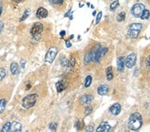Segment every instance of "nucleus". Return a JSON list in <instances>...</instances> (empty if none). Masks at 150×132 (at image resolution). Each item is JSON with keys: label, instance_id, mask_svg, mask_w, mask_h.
Listing matches in <instances>:
<instances>
[{"label": "nucleus", "instance_id": "nucleus-34", "mask_svg": "<svg viewBox=\"0 0 150 132\" xmlns=\"http://www.w3.org/2000/svg\"><path fill=\"white\" fill-rule=\"evenodd\" d=\"M75 64V59L74 57H72L71 59V60L69 61V66L74 67Z\"/></svg>", "mask_w": 150, "mask_h": 132}, {"label": "nucleus", "instance_id": "nucleus-31", "mask_svg": "<svg viewBox=\"0 0 150 132\" xmlns=\"http://www.w3.org/2000/svg\"><path fill=\"white\" fill-rule=\"evenodd\" d=\"M57 128H58V124L55 122L49 124V129L52 131H55L57 129Z\"/></svg>", "mask_w": 150, "mask_h": 132}, {"label": "nucleus", "instance_id": "nucleus-22", "mask_svg": "<svg viewBox=\"0 0 150 132\" xmlns=\"http://www.w3.org/2000/svg\"><path fill=\"white\" fill-rule=\"evenodd\" d=\"M30 13H31V11H30V9H27V10H25V12H24V14H23L22 17L20 19V21H25V19H27V18H28V17L30 16Z\"/></svg>", "mask_w": 150, "mask_h": 132}, {"label": "nucleus", "instance_id": "nucleus-20", "mask_svg": "<svg viewBox=\"0 0 150 132\" xmlns=\"http://www.w3.org/2000/svg\"><path fill=\"white\" fill-rule=\"evenodd\" d=\"M149 16H150L149 11L148 9H145L144 10H143V13H142V14H141L140 18H141V19H143V20H146V19H149Z\"/></svg>", "mask_w": 150, "mask_h": 132}, {"label": "nucleus", "instance_id": "nucleus-39", "mask_svg": "<svg viewBox=\"0 0 150 132\" xmlns=\"http://www.w3.org/2000/svg\"><path fill=\"white\" fill-rule=\"evenodd\" d=\"M59 35L62 37H63L65 35V31H62L60 33H59Z\"/></svg>", "mask_w": 150, "mask_h": 132}, {"label": "nucleus", "instance_id": "nucleus-40", "mask_svg": "<svg viewBox=\"0 0 150 132\" xmlns=\"http://www.w3.org/2000/svg\"><path fill=\"white\" fill-rule=\"evenodd\" d=\"M24 0H14V2H17V3H19V2H23Z\"/></svg>", "mask_w": 150, "mask_h": 132}, {"label": "nucleus", "instance_id": "nucleus-12", "mask_svg": "<svg viewBox=\"0 0 150 132\" xmlns=\"http://www.w3.org/2000/svg\"><path fill=\"white\" fill-rule=\"evenodd\" d=\"M121 107L120 104L119 103H115L113 104L112 107L109 109V112L113 116H118L121 112Z\"/></svg>", "mask_w": 150, "mask_h": 132}, {"label": "nucleus", "instance_id": "nucleus-26", "mask_svg": "<svg viewBox=\"0 0 150 132\" xmlns=\"http://www.w3.org/2000/svg\"><path fill=\"white\" fill-rule=\"evenodd\" d=\"M91 81H92V78H91V75H88V76H87V78H85V87H90V85L91 84Z\"/></svg>", "mask_w": 150, "mask_h": 132}, {"label": "nucleus", "instance_id": "nucleus-2", "mask_svg": "<svg viewBox=\"0 0 150 132\" xmlns=\"http://www.w3.org/2000/svg\"><path fill=\"white\" fill-rule=\"evenodd\" d=\"M38 95L37 94H32L24 97L21 101V106L25 109H30L35 106L36 103Z\"/></svg>", "mask_w": 150, "mask_h": 132}, {"label": "nucleus", "instance_id": "nucleus-29", "mask_svg": "<svg viewBox=\"0 0 150 132\" xmlns=\"http://www.w3.org/2000/svg\"><path fill=\"white\" fill-rule=\"evenodd\" d=\"M6 75V71L3 68H0V81L3 80Z\"/></svg>", "mask_w": 150, "mask_h": 132}, {"label": "nucleus", "instance_id": "nucleus-7", "mask_svg": "<svg viewBox=\"0 0 150 132\" xmlns=\"http://www.w3.org/2000/svg\"><path fill=\"white\" fill-rule=\"evenodd\" d=\"M136 59H137V56L135 53H130L127 56L125 61V64L127 68L129 69H131L135 65L136 63Z\"/></svg>", "mask_w": 150, "mask_h": 132}, {"label": "nucleus", "instance_id": "nucleus-33", "mask_svg": "<svg viewBox=\"0 0 150 132\" xmlns=\"http://www.w3.org/2000/svg\"><path fill=\"white\" fill-rule=\"evenodd\" d=\"M146 67H147V69H150V55L147 57V58L146 59Z\"/></svg>", "mask_w": 150, "mask_h": 132}, {"label": "nucleus", "instance_id": "nucleus-5", "mask_svg": "<svg viewBox=\"0 0 150 132\" xmlns=\"http://www.w3.org/2000/svg\"><path fill=\"white\" fill-rule=\"evenodd\" d=\"M58 53V49L55 46H52L48 50V51L46 53V57H45V60L47 63H52L54 61L56 56Z\"/></svg>", "mask_w": 150, "mask_h": 132}, {"label": "nucleus", "instance_id": "nucleus-13", "mask_svg": "<svg viewBox=\"0 0 150 132\" xmlns=\"http://www.w3.org/2000/svg\"><path fill=\"white\" fill-rule=\"evenodd\" d=\"M22 130V125L18 122H13L11 125L10 131L12 132H19Z\"/></svg>", "mask_w": 150, "mask_h": 132}, {"label": "nucleus", "instance_id": "nucleus-3", "mask_svg": "<svg viewBox=\"0 0 150 132\" xmlns=\"http://www.w3.org/2000/svg\"><path fill=\"white\" fill-rule=\"evenodd\" d=\"M108 51V49L105 47H103L101 46L100 45H97L96 46L93 50H92L93 54V61L95 62H99L100 59L102 56H103Z\"/></svg>", "mask_w": 150, "mask_h": 132}, {"label": "nucleus", "instance_id": "nucleus-37", "mask_svg": "<svg viewBox=\"0 0 150 132\" xmlns=\"http://www.w3.org/2000/svg\"><path fill=\"white\" fill-rule=\"evenodd\" d=\"M86 131H93V128L92 126H88L86 129H85Z\"/></svg>", "mask_w": 150, "mask_h": 132}, {"label": "nucleus", "instance_id": "nucleus-1", "mask_svg": "<svg viewBox=\"0 0 150 132\" xmlns=\"http://www.w3.org/2000/svg\"><path fill=\"white\" fill-rule=\"evenodd\" d=\"M142 117L138 112H135L130 116L128 120V128L130 130L137 131L142 125Z\"/></svg>", "mask_w": 150, "mask_h": 132}, {"label": "nucleus", "instance_id": "nucleus-25", "mask_svg": "<svg viewBox=\"0 0 150 132\" xmlns=\"http://www.w3.org/2000/svg\"><path fill=\"white\" fill-rule=\"evenodd\" d=\"M118 6H119V1L118 0H115L110 5V7H110V10L112 12H114Z\"/></svg>", "mask_w": 150, "mask_h": 132}, {"label": "nucleus", "instance_id": "nucleus-23", "mask_svg": "<svg viewBox=\"0 0 150 132\" xmlns=\"http://www.w3.org/2000/svg\"><path fill=\"white\" fill-rule=\"evenodd\" d=\"M116 19H117V21H119V22L124 21L125 20V12H121V13H119V14L118 15V16H117Z\"/></svg>", "mask_w": 150, "mask_h": 132}, {"label": "nucleus", "instance_id": "nucleus-4", "mask_svg": "<svg viewBox=\"0 0 150 132\" xmlns=\"http://www.w3.org/2000/svg\"><path fill=\"white\" fill-rule=\"evenodd\" d=\"M142 28V25L138 23H134L131 24L129 26L127 31L128 36L131 38H136L140 34V31Z\"/></svg>", "mask_w": 150, "mask_h": 132}, {"label": "nucleus", "instance_id": "nucleus-19", "mask_svg": "<svg viewBox=\"0 0 150 132\" xmlns=\"http://www.w3.org/2000/svg\"><path fill=\"white\" fill-rule=\"evenodd\" d=\"M106 75H107V79L109 81L112 80L113 78V69H112V67L109 66L106 69Z\"/></svg>", "mask_w": 150, "mask_h": 132}, {"label": "nucleus", "instance_id": "nucleus-21", "mask_svg": "<svg viewBox=\"0 0 150 132\" xmlns=\"http://www.w3.org/2000/svg\"><path fill=\"white\" fill-rule=\"evenodd\" d=\"M6 100L5 99H2V100H0V113H2L4 112Z\"/></svg>", "mask_w": 150, "mask_h": 132}, {"label": "nucleus", "instance_id": "nucleus-11", "mask_svg": "<svg viewBox=\"0 0 150 132\" xmlns=\"http://www.w3.org/2000/svg\"><path fill=\"white\" fill-rule=\"evenodd\" d=\"M48 15V12L44 7H40L36 12V16L39 19L46 18Z\"/></svg>", "mask_w": 150, "mask_h": 132}, {"label": "nucleus", "instance_id": "nucleus-9", "mask_svg": "<svg viewBox=\"0 0 150 132\" xmlns=\"http://www.w3.org/2000/svg\"><path fill=\"white\" fill-rule=\"evenodd\" d=\"M93 100V97L91 95L85 94L80 97V103L83 106L84 105H89Z\"/></svg>", "mask_w": 150, "mask_h": 132}, {"label": "nucleus", "instance_id": "nucleus-17", "mask_svg": "<svg viewBox=\"0 0 150 132\" xmlns=\"http://www.w3.org/2000/svg\"><path fill=\"white\" fill-rule=\"evenodd\" d=\"M10 70L13 75H18L19 73V65L16 62H13L10 65Z\"/></svg>", "mask_w": 150, "mask_h": 132}, {"label": "nucleus", "instance_id": "nucleus-42", "mask_svg": "<svg viewBox=\"0 0 150 132\" xmlns=\"http://www.w3.org/2000/svg\"><path fill=\"white\" fill-rule=\"evenodd\" d=\"M95 13H96V12H94L93 13V15H95Z\"/></svg>", "mask_w": 150, "mask_h": 132}, {"label": "nucleus", "instance_id": "nucleus-30", "mask_svg": "<svg viewBox=\"0 0 150 132\" xmlns=\"http://www.w3.org/2000/svg\"><path fill=\"white\" fill-rule=\"evenodd\" d=\"M49 2L53 5H62L63 0H49Z\"/></svg>", "mask_w": 150, "mask_h": 132}, {"label": "nucleus", "instance_id": "nucleus-32", "mask_svg": "<svg viewBox=\"0 0 150 132\" xmlns=\"http://www.w3.org/2000/svg\"><path fill=\"white\" fill-rule=\"evenodd\" d=\"M102 12H99L98 13V14L97 15V17H96V24H99V22L100 21V20H101V19H102Z\"/></svg>", "mask_w": 150, "mask_h": 132}, {"label": "nucleus", "instance_id": "nucleus-28", "mask_svg": "<svg viewBox=\"0 0 150 132\" xmlns=\"http://www.w3.org/2000/svg\"><path fill=\"white\" fill-rule=\"evenodd\" d=\"M61 65L63 67H69V61L68 59H67L66 58H64L63 57L61 60Z\"/></svg>", "mask_w": 150, "mask_h": 132}, {"label": "nucleus", "instance_id": "nucleus-36", "mask_svg": "<svg viewBox=\"0 0 150 132\" xmlns=\"http://www.w3.org/2000/svg\"><path fill=\"white\" fill-rule=\"evenodd\" d=\"M3 28H4V24H3V22L0 21V33H2L3 31Z\"/></svg>", "mask_w": 150, "mask_h": 132}, {"label": "nucleus", "instance_id": "nucleus-10", "mask_svg": "<svg viewBox=\"0 0 150 132\" xmlns=\"http://www.w3.org/2000/svg\"><path fill=\"white\" fill-rule=\"evenodd\" d=\"M111 125L108 122H102L100 123L98 128L96 129V131H102V132H108L110 130Z\"/></svg>", "mask_w": 150, "mask_h": 132}, {"label": "nucleus", "instance_id": "nucleus-15", "mask_svg": "<svg viewBox=\"0 0 150 132\" xmlns=\"http://www.w3.org/2000/svg\"><path fill=\"white\" fill-rule=\"evenodd\" d=\"M109 91V86L108 85H101L97 88V93L99 95H105Z\"/></svg>", "mask_w": 150, "mask_h": 132}, {"label": "nucleus", "instance_id": "nucleus-35", "mask_svg": "<svg viewBox=\"0 0 150 132\" xmlns=\"http://www.w3.org/2000/svg\"><path fill=\"white\" fill-rule=\"evenodd\" d=\"M20 64H21V68H22L23 69H24L25 67V64H26V61H25V59H22V60H21Z\"/></svg>", "mask_w": 150, "mask_h": 132}, {"label": "nucleus", "instance_id": "nucleus-16", "mask_svg": "<svg viewBox=\"0 0 150 132\" xmlns=\"http://www.w3.org/2000/svg\"><path fill=\"white\" fill-rule=\"evenodd\" d=\"M67 85H68V84H67L64 81H59L57 82V84H55L57 91H58V93H60L62 92V91H63V90H65V88L67 87Z\"/></svg>", "mask_w": 150, "mask_h": 132}, {"label": "nucleus", "instance_id": "nucleus-18", "mask_svg": "<svg viewBox=\"0 0 150 132\" xmlns=\"http://www.w3.org/2000/svg\"><path fill=\"white\" fill-rule=\"evenodd\" d=\"M92 60H93L92 51H90L85 56V57H84V63H85V64H87V63H89Z\"/></svg>", "mask_w": 150, "mask_h": 132}, {"label": "nucleus", "instance_id": "nucleus-24", "mask_svg": "<svg viewBox=\"0 0 150 132\" xmlns=\"http://www.w3.org/2000/svg\"><path fill=\"white\" fill-rule=\"evenodd\" d=\"M11 125H12V123H11L10 122H7V123H5L2 129V132L9 131L11 128Z\"/></svg>", "mask_w": 150, "mask_h": 132}, {"label": "nucleus", "instance_id": "nucleus-8", "mask_svg": "<svg viewBox=\"0 0 150 132\" xmlns=\"http://www.w3.org/2000/svg\"><path fill=\"white\" fill-rule=\"evenodd\" d=\"M43 30V25L41 23H36L34 25L30 30V34L32 36L35 37L40 35Z\"/></svg>", "mask_w": 150, "mask_h": 132}, {"label": "nucleus", "instance_id": "nucleus-6", "mask_svg": "<svg viewBox=\"0 0 150 132\" xmlns=\"http://www.w3.org/2000/svg\"><path fill=\"white\" fill-rule=\"evenodd\" d=\"M144 9V5L142 3H136L133 6L131 9V13L135 18H140Z\"/></svg>", "mask_w": 150, "mask_h": 132}, {"label": "nucleus", "instance_id": "nucleus-27", "mask_svg": "<svg viewBox=\"0 0 150 132\" xmlns=\"http://www.w3.org/2000/svg\"><path fill=\"white\" fill-rule=\"evenodd\" d=\"M92 110H93V108L91 106H87L85 109L84 114L85 115V116H89V115L91 114V112H92Z\"/></svg>", "mask_w": 150, "mask_h": 132}, {"label": "nucleus", "instance_id": "nucleus-38", "mask_svg": "<svg viewBox=\"0 0 150 132\" xmlns=\"http://www.w3.org/2000/svg\"><path fill=\"white\" fill-rule=\"evenodd\" d=\"M65 44H66V46L68 47H70L71 46V43L69 41V40H67L66 42H65Z\"/></svg>", "mask_w": 150, "mask_h": 132}, {"label": "nucleus", "instance_id": "nucleus-41", "mask_svg": "<svg viewBox=\"0 0 150 132\" xmlns=\"http://www.w3.org/2000/svg\"><path fill=\"white\" fill-rule=\"evenodd\" d=\"M2 8L0 7V16H1V14H2Z\"/></svg>", "mask_w": 150, "mask_h": 132}, {"label": "nucleus", "instance_id": "nucleus-14", "mask_svg": "<svg viewBox=\"0 0 150 132\" xmlns=\"http://www.w3.org/2000/svg\"><path fill=\"white\" fill-rule=\"evenodd\" d=\"M124 64H125V58L124 57H118V59H117V67H118V72H124Z\"/></svg>", "mask_w": 150, "mask_h": 132}]
</instances>
